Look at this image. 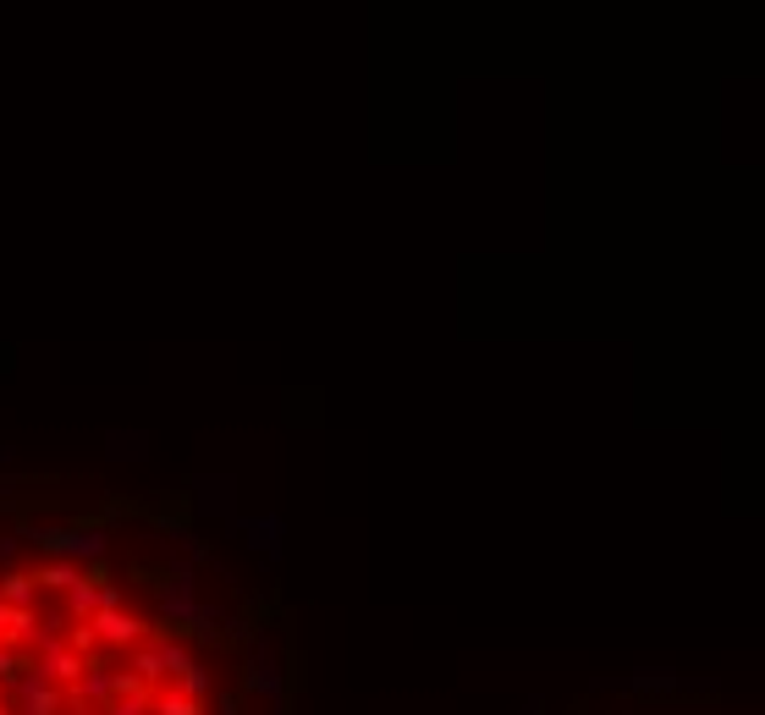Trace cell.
<instances>
[{
  "label": "cell",
  "instance_id": "277c9868",
  "mask_svg": "<svg viewBox=\"0 0 765 715\" xmlns=\"http://www.w3.org/2000/svg\"><path fill=\"white\" fill-rule=\"evenodd\" d=\"M121 682H127V671H116L110 660H99V666H83V677L72 682V693H67V704H83V710H105L116 693H121Z\"/></svg>",
  "mask_w": 765,
  "mask_h": 715
},
{
  "label": "cell",
  "instance_id": "6da1fadb",
  "mask_svg": "<svg viewBox=\"0 0 765 715\" xmlns=\"http://www.w3.org/2000/svg\"><path fill=\"white\" fill-rule=\"evenodd\" d=\"M28 539L45 550V556H67V561H99V556H110V534L105 528H83V523H34L28 528Z\"/></svg>",
  "mask_w": 765,
  "mask_h": 715
},
{
  "label": "cell",
  "instance_id": "8fae6325",
  "mask_svg": "<svg viewBox=\"0 0 765 715\" xmlns=\"http://www.w3.org/2000/svg\"><path fill=\"white\" fill-rule=\"evenodd\" d=\"M172 693H183V699H204V693H210V666H204V660H188V666L172 677Z\"/></svg>",
  "mask_w": 765,
  "mask_h": 715
},
{
  "label": "cell",
  "instance_id": "30bf717a",
  "mask_svg": "<svg viewBox=\"0 0 765 715\" xmlns=\"http://www.w3.org/2000/svg\"><path fill=\"white\" fill-rule=\"evenodd\" d=\"M199 512L232 517V479H199Z\"/></svg>",
  "mask_w": 765,
  "mask_h": 715
},
{
  "label": "cell",
  "instance_id": "ac0fdd59",
  "mask_svg": "<svg viewBox=\"0 0 765 715\" xmlns=\"http://www.w3.org/2000/svg\"><path fill=\"white\" fill-rule=\"evenodd\" d=\"M7 463H12V452H7V446H0V468H7Z\"/></svg>",
  "mask_w": 765,
  "mask_h": 715
},
{
  "label": "cell",
  "instance_id": "3957f363",
  "mask_svg": "<svg viewBox=\"0 0 765 715\" xmlns=\"http://www.w3.org/2000/svg\"><path fill=\"white\" fill-rule=\"evenodd\" d=\"M89 633H94V644H110V650H138L149 633H155V622H143V617H132V611H94L89 617Z\"/></svg>",
  "mask_w": 765,
  "mask_h": 715
},
{
  "label": "cell",
  "instance_id": "52a82bcc",
  "mask_svg": "<svg viewBox=\"0 0 765 715\" xmlns=\"http://www.w3.org/2000/svg\"><path fill=\"white\" fill-rule=\"evenodd\" d=\"M243 534H248V545H254V550H264V556L275 561V556H281V534H286V523H281L275 512H264V517H248V523H243Z\"/></svg>",
  "mask_w": 765,
  "mask_h": 715
},
{
  "label": "cell",
  "instance_id": "9c48e42d",
  "mask_svg": "<svg viewBox=\"0 0 765 715\" xmlns=\"http://www.w3.org/2000/svg\"><path fill=\"white\" fill-rule=\"evenodd\" d=\"M149 699H155V693H149L143 682H132V677H127V682H121V693H116L99 715H149Z\"/></svg>",
  "mask_w": 765,
  "mask_h": 715
},
{
  "label": "cell",
  "instance_id": "7a4b0ae2",
  "mask_svg": "<svg viewBox=\"0 0 765 715\" xmlns=\"http://www.w3.org/2000/svg\"><path fill=\"white\" fill-rule=\"evenodd\" d=\"M243 688H248V693H259V699H270V704H286V666H281V655H275V644H270L264 633L248 644V660H243Z\"/></svg>",
  "mask_w": 765,
  "mask_h": 715
},
{
  "label": "cell",
  "instance_id": "e0dca14e",
  "mask_svg": "<svg viewBox=\"0 0 765 715\" xmlns=\"http://www.w3.org/2000/svg\"><path fill=\"white\" fill-rule=\"evenodd\" d=\"M523 715H540V699H529V710H523Z\"/></svg>",
  "mask_w": 765,
  "mask_h": 715
},
{
  "label": "cell",
  "instance_id": "9a60e30c",
  "mask_svg": "<svg viewBox=\"0 0 765 715\" xmlns=\"http://www.w3.org/2000/svg\"><path fill=\"white\" fill-rule=\"evenodd\" d=\"M221 715H237V699H221Z\"/></svg>",
  "mask_w": 765,
  "mask_h": 715
},
{
  "label": "cell",
  "instance_id": "5b68a950",
  "mask_svg": "<svg viewBox=\"0 0 765 715\" xmlns=\"http://www.w3.org/2000/svg\"><path fill=\"white\" fill-rule=\"evenodd\" d=\"M155 611H161V622H188L193 611H199V584H193V567H172V579H166V589H161V600H155Z\"/></svg>",
  "mask_w": 765,
  "mask_h": 715
},
{
  "label": "cell",
  "instance_id": "8992f818",
  "mask_svg": "<svg viewBox=\"0 0 765 715\" xmlns=\"http://www.w3.org/2000/svg\"><path fill=\"white\" fill-rule=\"evenodd\" d=\"M78 579H83V567H78V561H67V556H45V561H39V572H34V584H39V589H56V595H67Z\"/></svg>",
  "mask_w": 765,
  "mask_h": 715
},
{
  "label": "cell",
  "instance_id": "4fadbf2b",
  "mask_svg": "<svg viewBox=\"0 0 765 715\" xmlns=\"http://www.w3.org/2000/svg\"><path fill=\"white\" fill-rule=\"evenodd\" d=\"M121 606V584H99V611H116Z\"/></svg>",
  "mask_w": 765,
  "mask_h": 715
},
{
  "label": "cell",
  "instance_id": "ba28073f",
  "mask_svg": "<svg viewBox=\"0 0 765 715\" xmlns=\"http://www.w3.org/2000/svg\"><path fill=\"white\" fill-rule=\"evenodd\" d=\"M39 584H34V572H7L0 579V606H23V611H39Z\"/></svg>",
  "mask_w": 765,
  "mask_h": 715
},
{
  "label": "cell",
  "instance_id": "7c38bea8",
  "mask_svg": "<svg viewBox=\"0 0 765 715\" xmlns=\"http://www.w3.org/2000/svg\"><path fill=\"white\" fill-rule=\"evenodd\" d=\"M149 715H204V699H183V693H155Z\"/></svg>",
  "mask_w": 765,
  "mask_h": 715
},
{
  "label": "cell",
  "instance_id": "2e32d148",
  "mask_svg": "<svg viewBox=\"0 0 765 715\" xmlns=\"http://www.w3.org/2000/svg\"><path fill=\"white\" fill-rule=\"evenodd\" d=\"M0 715H12V699L7 693H0Z\"/></svg>",
  "mask_w": 765,
  "mask_h": 715
},
{
  "label": "cell",
  "instance_id": "5bb4252c",
  "mask_svg": "<svg viewBox=\"0 0 765 715\" xmlns=\"http://www.w3.org/2000/svg\"><path fill=\"white\" fill-rule=\"evenodd\" d=\"M17 545H23L17 534H0V561H12V556H17Z\"/></svg>",
  "mask_w": 765,
  "mask_h": 715
}]
</instances>
